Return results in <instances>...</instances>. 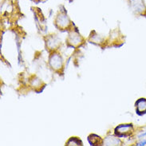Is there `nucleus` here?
I'll list each match as a JSON object with an SVG mask.
<instances>
[{
    "instance_id": "nucleus-7",
    "label": "nucleus",
    "mask_w": 146,
    "mask_h": 146,
    "mask_svg": "<svg viewBox=\"0 0 146 146\" xmlns=\"http://www.w3.org/2000/svg\"><path fill=\"white\" fill-rule=\"evenodd\" d=\"M136 113L138 115H143L146 113V99L140 98L138 99L136 104Z\"/></svg>"
},
{
    "instance_id": "nucleus-2",
    "label": "nucleus",
    "mask_w": 146,
    "mask_h": 146,
    "mask_svg": "<svg viewBox=\"0 0 146 146\" xmlns=\"http://www.w3.org/2000/svg\"><path fill=\"white\" fill-rule=\"evenodd\" d=\"M54 25L59 31H65L73 27L71 21L65 11L59 12L54 19Z\"/></svg>"
},
{
    "instance_id": "nucleus-5",
    "label": "nucleus",
    "mask_w": 146,
    "mask_h": 146,
    "mask_svg": "<svg viewBox=\"0 0 146 146\" xmlns=\"http://www.w3.org/2000/svg\"><path fill=\"white\" fill-rule=\"evenodd\" d=\"M133 133L132 124H121L115 128L114 133L117 137H127Z\"/></svg>"
},
{
    "instance_id": "nucleus-9",
    "label": "nucleus",
    "mask_w": 146,
    "mask_h": 146,
    "mask_svg": "<svg viewBox=\"0 0 146 146\" xmlns=\"http://www.w3.org/2000/svg\"><path fill=\"white\" fill-rule=\"evenodd\" d=\"M120 144L121 141L117 137H108L103 143V145H119Z\"/></svg>"
},
{
    "instance_id": "nucleus-1",
    "label": "nucleus",
    "mask_w": 146,
    "mask_h": 146,
    "mask_svg": "<svg viewBox=\"0 0 146 146\" xmlns=\"http://www.w3.org/2000/svg\"><path fill=\"white\" fill-rule=\"evenodd\" d=\"M49 66L52 70L57 73H62L64 69V60L61 54L54 51L49 58Z\"/></svg>"
},
{
    "instance_id": "nucleus-3",
    "label": "nucleus",
    "mask_w": 146,
    "mask_h": 146,
    "mask_svg": "<svg viewBox=\"0 0 146 146\" xmlns=\"http://www.w3.org/2000/svg\"><path fill=\"white\" fill-rule=\"evenodd\" d=\"M83 42L84 39L78 31H71L66 40V43L69 47L78 48L81 46Z\"/></svg>"
},
{
    "instance_id": "nucleus-8",
    "label": "nucleus",
    "mask_w": 146,
    "mask_h": 146,
    "mask_svg": "<svg viewBox=\"0 0 146 146\" xmlns=\"http://www.w3.org/2000/svg\"><path fill=\"white\" fill-rule=\"evenodd\" d=\"M88 141H89V142L90 144V145L93 146L102 145H103V143H104L102 137L96 134L90 135L88 137Z\"/></svg>"
},
{
    "instance_id": "nucleus-4",
    "label": "nucleus",
    "mask_w": 146,
    "mask_h": 146,
    "mask_svg": "<svg viewBox=\"0 0 146 146\" xmlns=\"http://www.w3.org/2000/svg\"><path fill=\"white\" fill-rule=\"evenodd\" d=\"M129 7L135 15H146V6L144 0H129Z\"/></svg>"
},
{
    "instance_id": "nucleus-10",
    "label": "nucleus",
    "mask_w": 146,
    "mask_h": 146,
    "mask_svg": "<svg viewBox=\"0 0 146 146\" xmlns=\"http://www.w3.org/2000/svg\"><path fill=\"white\" fill-rule=\"evenodd\" d=\"M82 145V141L77 137H72L66 143V145Z\"/></svg>"
},
{
    "instance_id": "nucleus-6",
    "label": "nucleus",
    "mask_w": 146,
    "mask_h": 146,
    "mask_svg": "<svg viewBox=\"0 0 146 146\" xmlns=\"http://www.w3.org/2000/svg\"><path fill=\"white\" fill-rule=\"evenodd\" d=\"M60 45H61V40L56 35H51L48 37L47 40L46 42V49H48L50 51L56 50Z\"/></svg>"
}]
</instances>
